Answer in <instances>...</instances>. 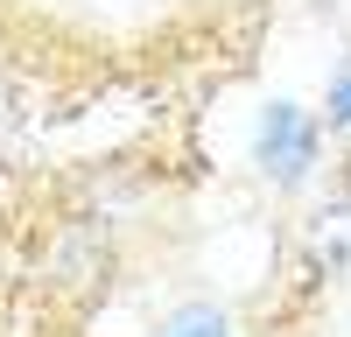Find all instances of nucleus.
Returning <instances> with one entry per match:
<instances>
[{
	"label": "nucleus",
	"mask_w": 351,
	"mask_h": 337,
	"mask_svg": "<svg viewBox=\"0 0 351 337\" xmlns=\"http://www.w3.org/2000/svg\"><path fill=\"white\" fill-rule=\"evenodd\" d=\"M253 168L281 197L309 190L316 168H324V120L309 105H295V99H267L260 120H253Z\"/></svg>",
	"instance_id": "f257e3e1"
},
{
	"label": "nucleus",
	"mask_w": 351,
	"mask_h": 337,
	"mask_svg": "<svg viewBox=\"0 0 351 337\" xmlns=\"http://www.w3.org/2000/svg\"><path fill=\"white\" fill-rule=\"evenodd\" d=\"M155 337H239V323H232L225 302H183L155 323Z\"/></svg>",
	"instance_id": "f03ea898"
},
{
	"label": "nucleus",
	"mask_w": 351,
	"mask_h": 337,
	"mask_svg": "<svg viewBox=\"0 0 351 337\" xmlns=\"http://www.w3.org/2000/svg\"><path fill=\"white\" fill-rule=\"evenodd\" d=\"M330 134H344L351 140V56H337L330 64V84H324V112H316Z\"/></svg>",
	"instance_id": "7ed1b4c3"
},
{
	"label": "nucleus",
	"mask_w": 351,
	"mask_h": 337,
	"mask_svg": "<svg viewBox=\"0 0 351 337\" xmlns=\"http://www.w3.org/2000/svg\"><path fill=\"white\" fill-rule=\"evenodd\" d=\"M324 8H337V0H324Z\"/></svg>",
	"instance_id": "20e7f679"
}]
</instances>
